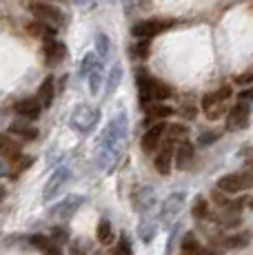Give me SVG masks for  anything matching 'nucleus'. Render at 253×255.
<instances>
[{"instance_id": "obj_1", "label": "nucleus", "mask_w": 253, "mask_h": 255, "mask_svg": "<svg viewBox=\"0 0 253 255\" xmlns=\"http://www.w3.org/2000/svg\"><path fill=\"white\" fill-rule=\"evenodd\" d=\"M126 138H129V118H126L125 111H120V114L111 118L100 135L98 153H96V162H98L100 169H105L109 173L118 164L120 155H123L126 146Z\"/></svg>"}, {"instance_id": "obj_2", "label": "nucleus", "mask_w": 253, "mask_h": 255, "mask_svg": "<svg viewBox=\"0 0 253 255\" xmlns=\"http://www.w3.org/2000/svg\"><path fill=\"white\" fill-rule=\"evenodd\" d=\"M135 85H138L140 107H147V105H151V102H164L171 96V87L151 78L144 69L135 71Z\"/></svg>"}, {"instance_id": "obj_3", "label": "nucleus", "mask_w": 253, "mask_h": 255, "mask_svg": "<svg viewBox=\"0 0 253 255\" xmlns=\"http://www.w3.org/2000/svg\"><path fill=\"white\" fill-rule=\"evenodd\" d=\"M100 120V109L91 105H78L74 111H71V118H69V125L71 129L80 131V133H89L94 131V127L98 125Z\"/></svg>"}, {"instance_id": "obj_4", "label": "nucleus", "mask_w": 253, "mask_h": 255, "mask_svg": "<svg viewBox=\"0 0 253 255\" xmlns=\"http://www.w3.org/2000/svg\"><path fill=\"white\" fill-rule=\"evenodd\" d=\"M29 11H31V16L36 18V20L49 24V27H62V24L67 22L65 13H62L58 7L49 4V2H40V0H33V2L29 4Z\"/></svg>"}, {"instance_id": "obj_5", "label": "nucleus", "mask_w": 253, "mask_h": 255, "mask_svg": "<svg viewBox=\"0 0 253 255\" xmlns=\"http://www.w3.org/2000/svg\"><path fill=\"white\" fill-rule=\"evenodd\" d=\"M253 184V175L251 171H238V173H229L225 178L218 180L216 191L220 193H242V191H249Z\"/></svg>"}, {"instance_id": "obj_6", "label": "nucleus", "mask_w": 253, "mask_h": 255, "mask_svg": "<svg viewBox=\"0 0 253 255\" xmlns=\"http://www.w3.org/2000/svg\"><path fill=\"white\" fill-rule=\"evenodd\" d=\"M231 98V89L229 87H222L220 91H213V93H207L202 98V111L209 120H218L222 116L227 107V100Z\"/></svg>"}, {"instance_id": "obj_7", "label": "nucleus", "mask_w": 253, "mask_h": 255, "mask_svg": "<svg viewBox=\"0 0 253 255\" xmlns=\"http://www.w3.org/2000/svg\"><path fill=\"white\" fill-rule=\"evenodd\" d=\"M249 118H251V102L247 100H238L236 107L229 111L227 116V131H242L249 127Z\"/></svg>"}, {"instance_id": "obj_8", "label": "nucleus", "mask_w": 253, "mask_h": 255, "mask_svg": "<svg viewBox=\"0 0 253 255\" xmlns=\"http://www.w3.org/2000/svg\"><path fill=\"white\" fill-rule=\"evenodd\" d=\"M169 27H173L171 20H160V18H151V20H140L133 24V29H131V33H133L135 38H153L158 36V33L167 31Z\"/></svg>"}, {"instance_id": "obj_9", "label": "nucleus", "mask_w": 253, "mask_h": 255, "mask_svg": "<svg viewBox=\"0 0 253 255\" xmlns=\"http://www.w3.org/2000/svg\"><path fill=\"white\" fill-rule=\"evenodd\" d=\"M82 204H85V195L71 193V195H67L62 202H58L56 207L51 209V215H53V218H58V220H71L78 213V209H80Z\"/></svg>"}, {"instance_id": "obj_10", "label": "nucleus", "mask_w": 253, "mask_h": 255, "mask_svg": "<svg viewBox=\"0 0 253 255\" xmlns=\"http://www.w3.org/2000/svg\"><path fill=\"white\" fill-rule=\"evenodd\" d=\"M173 149H176V142L171 138H164L162 146H158V153L153 158V166L160 175H169L171 173V162H173Z\"/></svg>"}, {"instance_id": "obj_11", "label": "nucleus", "mask_w": 253, "mask_h": 255, "mask_svg": "<svg viewBox=\"0 0 253 255\" xmlns=\"http://www.w3.org/2000/svg\"><path fill=\"white\" fill-rule=\"evenodd\" d=\"M69 178H71L69 166H58V169L51 173V178L47 180L45 191H42V198H45L47 202H49V200H53V198H56V195L62 191V186L69 182Z\"/></svg>"}, {"instance_id": "obj_12", "label": "nucleus", "mask_w": 253, "mask_h": 255, "mask_svg": "<svg viewBox=\"0 0 253 255\" xmlns=\"http://www.w3.org/2000/svg\"><path fill=\"white\" fill-rule=\"evenodd\" d=\"M184 198H187V193H184V191H173V193L162 202V209H160V222H164V224L171 222L180 211H182Z\"/></svg>"}, {"instance_id": "obj_13", "label": "nucleus", "mask_w": 253, "mask_h": 255, "mask_svg": "<svg viewBox=\"0 0 253 255\" xmlns=\"http://www.w3.org/2000/svg\"><path fill=\"white\" fill-rule=\"evenodd\" d=\"M131 202H133V209L138 213H149L155 207V191L153 186H138L131 195Z\"/></svg>"}, {"instance_id": "obj_14", "label": "nucleus", "mask_w": 253, "mask_h": 255, "mask_svg": "<svg viewBox=\"0 0 253 255\" xmlns=\"http://www.w3.org/2000/svg\"><path fill=\"white\" fill-rule=\"evenodd\" d=\"M164 129H167V125H164V122H158V125L149 127L147 133L142 135V142H140V146H142L144 153H155V149H158L160 142H162Z\"/></svg>"}, {"instance_id": "obj_15", "label": "nucleus", "mask_w": 253, "mask_h": 255, "mask_svg": "<svg viewBox=\"0 0 253 255\" xmlns=\"http://www.w3.org/2000/svg\"><path fill=\"white\" fill-rule=\"evenodd\" d=\"M13 111L20 118H25V120H36L42 111V105L38 98H25V100H18L13 105Z\"/></svg>"}, {"instance_id": "obj_16", "label": "nucleus", "mask_w": 253, "mask_h": 255, "mask_svg": "<svg viewBox=\"0 0 253 255\" xmlns=\"http://www.w3.org/2000/svg\"><path fill=\"white\" fill-rule=\"evenodd\" d=\"M180 255H216V251H207L202 249V244L198 242L196 233H184L180 240Z\"/></svg>"}, {"instance_id": "obj_17", "label": "nucleus", "mask_w": 253, "mask_h": 255, "mask_svg": "<svg viewBox=\"0 0 253 255\" xmlns=\"http://www.w3.org/2000/svg\"><path fill=\"white\" fill-rule=\"evenodd\" d=\"M193 158H196V153H193V144L187 138L180 140L176 144V149H173V160H176V166H178V169H187V166L193 162Z\"/></svg>"}, {"instance_id": "obj_18", "label": "nucleus", "mask_w": 253, "mask_h": 255, "mask_svg": "<svg viewBox=\"0 0 253 255\" xmlns=\"http://www.w3.org/2000/svg\"><path fill=\"white\" fill-rule=\"evenodd\" d=\"M42 51H45V60L47 65H58V62L65 58V45H62L60 40H56V38H45V47H42Z\"/></svg>"}, {"instance_id": "obj_19", "label": "nucleus", "mask_w": 253, "mask_h": 255, "mask_svg": "<svg viewBox=\"0 0 253 255\" xmlns=\"http://www.w3.org/2000/svg\"><path fill=\"white\" fill-rule=\"evenodd\" d=\"M31 244H33V247H36L42 255H62L60 244L53 242V240L47 238V235H33V238H31Z\"/></svg>"}, {"instance_id": "obj_20", "label": "nucleus", "mask_w": 253, "mask_h": 255, "mask_svg": "<svg viewBox=\"0 0 253 255\" xmlns=\"http://www.w3.org/2000/svg\"><path fill=\"white\" fill-rule=\"evenodd\" d=\"M53 96H56V85H53V78H45V82L40 85V89H38V100H40L42 109H47V107H51L53 102Z\"/></svg>"}, {"instance_id": "obj_21", "label": "nucleus", "mask_w": 253, "mask_h": 255, "mask_svg": "<svg viewBox=\"0 0 253 255\" xmlns=\"http://www.w3.org/2000/svg\"><path fill=\"white\" fill-rule=\"evenodd\" d=\"M142 109H144V114H147V120H162V118L173 114V109L167 107L164 102H151V105L142 107Z\"/></svg>"}, {"instance_id": "obj_22", "label": "nucleus", "mask_w": 253, "mask_h": 255, "mask_svg": "<svg viewBox=\"0 0 253 255\" xmlns=\"http://www.w3.org/2000/svg\"><path fill=\"white\" fill-rule=\"evenodd\" d=\"M96 238H98V242L102 244V247H109V244L116 240L114 227H111V222H109L107 218H102L100 222H98V229H96Z\"/></svg>"}, {"instance_id": "obj_23", "label": "nucleus", "mask_w": 253, "mask_h": 255, "mask_svg": "<svg viewBox=\"0 0 253 255\" xmlns=\"http://www.w3.org/2000/svg\"><path fill=\"white\" fill-rule=\"evenodd\" d=\"M85 78L89 80V91L96 96V93L100 91V85H102V62H100V58L94 62V67L87 71Z\"/></svg>"}, {"instance_id": "obj_24", "label": "nucleus", "mask_w": 253, "mask_h": 255, "mask_svg": "<svg viewBox=\"0 0 253 255\" xmlns=\"http://www.w3.org/2000/svg\"><path fill=\"white\" fill-rule=\"evenodd\" d=\"M155 231H158V224L153 218H142V222L138 224V235L144 244H149L155 238Z\"/></svg>"}, {"instance_id": "obj_25", "label": "nucleus", "mask_w": 253, "mask_h": 255, "mask_svg": "<svg viewBox=\"0 0 253 255\" xmlns=\"http://www.w3.org/2000/svg\"><path fill=\"white\" fill-rule=\"evenodd\" d=\"M120 80H123V67L116 62L114 67H111V73H109V78H107V96H111L116 89H118V85H120Z\"/></svg>"}, {"instance_id": "obj_26", "label": "nucleus", "mask_w": 253, "mask_h": 255, "mask_svg": "<svg viewBox=\"0 0 253 255\" xmlns=\"http://www.w3.org/2000/svg\"><path fill=\"white\" fill-rule=\"evenodd\" d=\"M114 255H133V242H131V238L126 233L118 238V242L114 247Z\"/></svg>"}, {"instance_id": "obj_27", "label": "nucleus", "mask_w": 253, "mask_h": 255, "mask_svg": "<svg viewBox=\"0 0 253 255\" xmlns=\"http://www.w3.org/2000/svg\"><path fill=\"white\" fill-rule=\"evenodd\" d=\"M9 131L16 133V135H20V138H25V140H36V135H38V131L33 129V127H27L25 122H16V125H11Z\"/></svg>"}, {"instance_id": "obj_28", "label": "nucleus", "mask_w": 253, "mask_h": 255, "mask_svg": "<svg viewBox=\"0 0 253 255\" xmlns=\"http://www.w3.org/2000/svg\"><path fill=\"white\" fill-rule=\"evenodd\" d=\"M222 247H227V249H245V247H249V233H240V235L225 238L222 240Z\"/></svg>"}, {"instance_id": "obj_29", "label": "nucleus", "mask_w": 253, "mask_h": 255, "mask_svg": "<svg viewBox=\"0 0 253 255\" xmlns=\"http://www.w3.org/2000/svg\"><path fill=\"white\" fill-rule=\"evenodd\" d=\"M96 51H98V53H96L98 58H107V56H109L111 40L105 36V33H98V36H96Z\"/></svg>"}, {"instance_id": "obj_30", "label": "nucleus", "mask_w": 253, "mask_h": 255, "mask_svg": "<svg viewBox=\"0 0 253 255\" xmlns=\"http://www.w3.org/2000/svg\"><path fill=\"white\" fill-rule=\"evenodd\" d=\"M209 213H211V207H209V202L204 198H198L196 204H193V218H196V220H207Z\"/></svg>"}, {"instance_id": "obj_31", "label": "nucleus", "mask_w": 253, "mask_h": 255, "mask_svg": "<svg viewBox=\"0 0 253 255\" xmlns=\"http://www.w3.org/2000/svg\"><path fill=\"white\" fill-rule=\"evenodd\" d=\"M29 31H31L33 36H42V38H49V36H53V29L49 27V24L40 22V20H36V22L29 24Z\"/></svg>"}, {"instance_id": "obj_32", "label": "nucleus", "mask_w": 253, "mask_h": 255, "mask_svg": "<svg viewBox=\"0 0 253 255\" xmlns=\"http://www.w3.org/2000/svg\"><path fill=\"white\" fill-rule=\"evenodd\" d=\"M133 53H135V58L144 60L149 56V38H140V42L133 47Z\"/></svg>"}, {"instance_id": "obj_33", "label": "nucleus", "mask_w": 253, "mask_h": 255, "mask_svg": "<svg viewBox=\"0 0 253 255\" xmlns=\"http://www.w3.org/2000/svg\"><path fill=\"white\" fill-rule=\"evenodd\" d=\"M51 240H53V242H58V244L69 242V231H67L65 227H56V229H51Z\"/></svg>"}, {"instance_id": "obj_34", "label": "nucleus", "mask_w": 253, "mask_h": 255, "mask_svg": "<svg viewBox=\"0 0 253 255\" xmlns=\"http://www.w3.org/2000/svg\"><path fill=\"white\" fill-rule=\"evenodd\" d=\"M178 233H180V222H176V227L171 229V235H169V244H167V249H164V253H167V255L173 253V247L178 244Z\"/></svg>"}, {"instance_id": "obj_35", "label": "nucleus", "mask_w": 253, "mask_h": 255, "mask_svg": "<svg viewBox=\"0 0 253 255\" xmlns=\"http://www.w3.org/2000/svg\"><path fill=\"white\" fill-rule=\"evenodd\" d=\"M98 60V56H96L94 51L91 53H87L85 58H82V67H80V76H87V71L91 69V67H94V62Z\"/></svg>"}, {"instance_id": "obj_36", "label": "nucleus", "mask_w": 253, "mask_h": 255, "mask_svg": "<svg viewBox=\"0 0 253 255\" xmlns=\"http://www.w3.org/2000/svg\"><path fill=\"white\" fill-rule=\"evenodd\" d=\"M87 253H89V247L85 244V240H76L69 255H87Z\"/></svg>"}, {"instance_id": "obj_37", "label": "nucleus", "mask_w": 253, "mask_h": 255, "mask_svg": "<svg viewBox=\"0 0 253 255\" xmlns=\"http://www.w3.org/2000/svg\"><path fill=\"white\" fill-rule=\"evenodd\" d=\"M220 135L216 133V131H207V133H202V138H198V142L200 144H211V142H216Z\"/></svg>"}, {"instance_id": "obj_38", "label": "nucleus", "mask_w": 253, "mask_h": 255, "mask_svg": "<svg viewBox=\"0 0 253 255\" xmlns=\"http://www.w3.org/2000/svg\"><path fill=\"white\" fill-rule=\"evenodd\" d=\"M253 80V73L251 71H247V73H242V76H236V85H249V82Z\"/></svg>"}, {"instance_id": "obj_39", "label": "nucleus", "mask_w": 253, "mask_h": 255, "mask_svg": "<svg viewBox=\"0 0 253 255\" xmlns=\"http://www.w3.org/2000/svg\"><path fill=\"white\" fill-rule=\"evenodd\" d=\"M238 100H247V102H251V91H249V89H247V91H242Z\"/></svg>"}, {"instance_id": "obj_40", "label": "nucleus", "mask_w": 253, "mask_h": 255, "mask_svg": "<svg viewBox=\"0 0 253 255\" xmlns=\"http://www.w3.org/2000/svg\"><path fill=\"white\" fill-rule=\"evenodd\" d=\"M94 255H105V253H94Z\"/></svg>"}]
</instances>
